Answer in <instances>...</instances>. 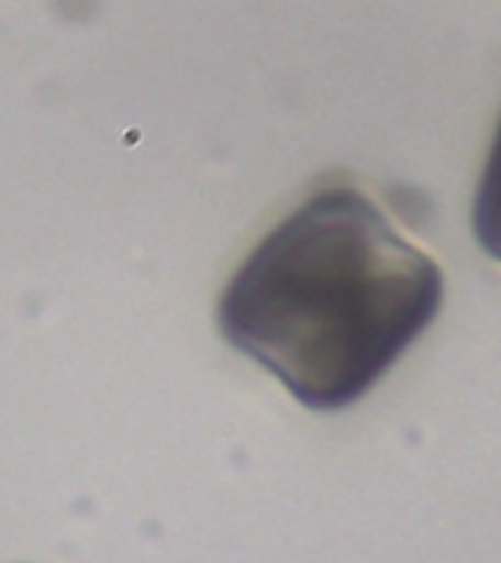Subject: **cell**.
<instances>
[{"label":"cell","mask_w":501,"mask_h":563,"mask_svg":"<svg viewBox=\"0 0 501 563\" xmlns=\"http://www.w3.org/2000/svg\"><path fill=\"white\" fill-rule=\"evenodd\" d=\"M443 306L437 262L367 194H314L255 246L218 306L220 332L311 411L358 402Z\"/></svg>","instance_id":"1"},{"label":"cell","mask_w":501,"mask_h":563,"mask_svg":"<svg viewBox=\"0 0 501 563\" xmlns=\"http://www.w3.org/2000/svg\"><path fill=\"white\" fill-rule=\"evenodd\" d=\"M472 227L478 244L501 262V121L496 139H492L481 183H478V194H475Z\"/></svg>","instance_id":"2"}]
</instances>
